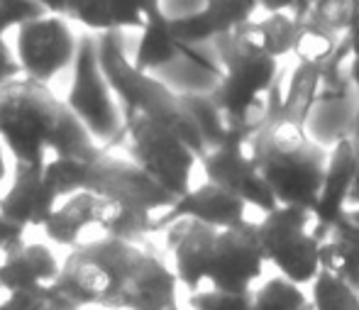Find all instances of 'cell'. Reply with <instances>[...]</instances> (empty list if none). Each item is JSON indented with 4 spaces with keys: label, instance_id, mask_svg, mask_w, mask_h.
<instances>
[{
    "label": "cell",
    "instance_id": "6da1fadb",
    "mask_svg": "<svg viewBox=\"0 0 359 310\" xmlns=\"http://www.w3.org/2000/svg\"><path fill=\"white\" fill-rule=\"evenodd\" d=\"M0 142L15 164L44 169L52 159L95 164L105 149L52 86L18 79L0 88Z\"/></svg>",
    "mask_w": 359,
    "mask_h": 310
},
{
    "label": "cell",
    "instance_id": "7a4b0ae2",
    "mask_svg": "<svg viewBox=\"0 0 359 310\" xmlns=\"http://www.w3.org/2000/svg\"><path fill=\"white\" fill-rule=\"evenodd\" d=\"M262 181L279 205L316 210L327 169V151L301 120L269 118L247 142Z\"/></svg>",
    "mask_w": 359,
    "mask_h": 310
},
{
    "label": "cell",
    "instance_id": "3957f363",
    "mask_svg": "<svg viewBox=\"0 0 359 310\" xmlns=\"http://www.w3.org/2000/svg\"><path fill=\"white\" fill-rule=\"evenodd\" d=\"M213 52L222 76L210 98L230 127L257 132L269 118V95L279 79V59L259 52L237 32L217 37Z\"/></svg>",
    "mask_w": 359,
    "mask_h": 310
},
{
    "label": "cell",
    "instance_id": "277c9868",
    "mask_svg": "<svg viewBox=\"0 0 359 310\" xmlns=\"http://www.w3.org/2000/svg\"><path fill=\"white\" fill-rule=\"evenodd\" d=\"M98 62L108 86L113 88L115 98L123 103V115L137 113L151 118L156 123H164L176 132L191 149L203 159L208 154V147L201 135L198 125L186 110L181 95H176L159 79L135 69L128 62L123 47V32H105L98 37Z\"/></svg>",
    "mask_w": 359,
    "mask_h": 310
},
{
    "label": "cell",
    "instance_id": "5b68a950",
    "mask_svg": "<svg viewBox=\"0 0 359 310\" xmlns=\"http://www.w3.org/2000/svg\"><path fill=\"white\" fill-rule=\"evenodd\" d=\"M125 147L130 161L140 166L174 198H184L194 188L198 154L171 127L137 113L125 115Z\"/></svg>",
    "mask_w": 359,
    "mask_h": 310
},
{
    "label": "cell",
    "instance_id": "8992f818",
    "mask_svg": "<svg viewBox=\"0 0 359 310\" xmlns=\"http://www.w3.org/2000/svg\"><path fill=\"white\" fill-rule=\"evenodd\" d=\"M316 217L303 208L279 205L264 213L259 227V240L266 254V264L279 271V276L293 281L296 286H313L320 269V245L313 232Z\"/></svg>",
    "mask_w": 359,
    "mask_h": 310
},
{
    "label": "cell",
    "instance_id": "52a82bcc",
    "mask_svg": "<svg viewBox=\"0 0 359 310\" xmlns=\"http://www.w3.org/2000/svg\"><path fill=\"white\" fill-rule=\"evenodd\" d=\"M76 76L69 88L67 105L83 120L93 140L100 147L125 140V115L115 105V93L108 86L98 62V37H81V49L76 57Z\"/></svg>",
    "mask_w": 359,
    "mask_h": 310
},
{
    "label": "cell",
    "instance_id": "ba28073f",
    "mask_svg": "<svg viewBox=\"0 0 359 310\" xmlns=\"http://www.w3.org/2000/svg\"><path fill=\"white\" fill-rule=\"evenodd\" d=\"M79 49L81 37L72 29V22L59 15L27 22L15 34V54L22 66V79L44 86L76 64Z\"/></svg>",
    "mask_w": 359,
    "mask_h": 310
},
{
    "label": "cell",
    "instance_id": "9c48e42d",
    "mask_svg": "<svg viewBox=\"0 0 359 310\" xmlns=\"http://www.w3.org/2000/svg\"><path fill=\"white\" fill-rule=\"evenodd\" d=\"M266 269V254L259 240L257 222L217 232L213 267H210L208 291L247 293L252 291Z\"/></svg>",
    "mask_w": 359,
    "mask_h": 310
},
{
    "label": "cell",
    "instance_id": "30bf717a",
    "mask_svg": "<svg viewBox=\"0 0 359 310\" xmlns=\"http://www.w3.org/2000/svg\"><path fill=\"white\" fill-rule=\"evenodd\" d=\"M88 193L98 198L130 203V205L149 210L156 217L166 215L179 201L169 191H164L154 179H149L135 161L110 156L108 151L90 166Z\"/></svg>",
    "mask_w": 359,
    "mask_h": 310
},
{
    "label": "cell",
    "instance_id": "8fae6325",
    "mask_svg": "<svg viewBox=\"0 0 359 310\" xmlns=\"http://www.w3.org/2000/svg\"><path fill=\"white\" fill-rule=\"evenodd\" d=\"M201 169L205 174V181L225 188L227 193L245 201L250 208H257L262 215L279 208L269 186L262 181L259 171H257L255 161H252L247 140H230L225 144L210 149L201 159Z\"/></svg>",
    "mask_w": 359,
    "mask_h": 310
},
{
    "label": "cell",
    "instance_id": "7c38bea8",
    "mask_svg": "<svg viewBox=\"0 0 359 310\" xmlns=\"http://www.w3.org/2000/svg\"><path fill=\"white\" fill-rule=\"evenodd\" d=\"M166 249L174 259V274L181 286L191 293L208 291L210 267H213V254L217 232L196 220H176L166 227Z\"/></svg>",
    "mask_w": 359,
    "mask_h": 310
},
{
    "label": "cell",
    "instance_id": "4fadbf2b",
    "mask_svg": "<svg viewBox=\"0 0 359 310\" xmlns=\"http://www.w3.org/2000/svg\"><path fill=\"white\" fill-rule=\"evenodd\" d=\"M44 169L15 164L13 181L0 193V215L22 230H42L59 208V198L44 184Z\"/></svg>",
    "mask_w": 359,
    "mask_h": 310
},
{
    "label": "cell",
    "instance_id": "5bb4252c",
    "mask_svg": "<svg viewBox=\"0 0 359 310\" xmlns=\"http://www.w3.org/2000/svg\"><path fill=\"white\" fill-rule=\"evenodd\" d=\"M247 208L250 205L245 201L227 193L225 188L203 181V184L191 188L184 198H179L166 215L159 217V230H166L176 220H196L215 227V230H230V227L245 225L250 220Z\"/></svg>",
    "mask_w": 359,
    "mask_h": 310
},
{
    "label": "cell",
    "instance_id": "9a60e30c",
    "mask_svg": "<svg viewBox=\"0 0 359 310\" xmlns=\"http://www.w3.org/2000/svg\"><path fill=\"white\" fill-rule=\"evenodd\" d=\"M62 262L42 242H25L0 259V298L13 293H44L57 286Z\"/></svg>",
    "mask_w": 359,
    "mask_h": 310
},
{
    "label": "cell",
    "instance_id": "2e32d148",
    "mask_svg": "<svg viewBox=\"0 0 359 310\" xmlns=\"http://www.w3.org/2000/svg\"><path fill=\"white\" fill-rule=\"evenodd\" d=\"M355 171H357L355 137H347V140L337 142L327 151L325 181H323L320 198H318V205L313 210V217H316L313 232H316L320 242L325 240L327 230L340 217H345L347 210H350V193H352V184H355Z\"/></svg>",
    "mask_w": 359,
    "mask_h": 310
},
{
    "label": "cell",
    "instance_id": "e0dca14e",
    "mask_svg": "<svg viewBox=\"0 0 359 310\" xmlns=\"http://www.w3.org/2000/svg\"><path fill=\"white\" fill-rule=\"evenodd\" d=\"M179 278L156 254L147 252L142 267L105 310H169L179 306Z\"/></svg>",
    "mask_w": 359,
    "mask_h": 310
},
{
    "label": "cell",
    "instance_id": "ac0fdd59",
    "mask_svg": "<svg viewBox=\"0 0 359 310\" xmlns=\"http://www.w3.org/2000/svg\"><path fill=\"white\" fill-rule=\"evenodd\" d=\"M54 288L64 293L79 310L105 308L113 296V278L98 259L86 254L83 249H74L64 259L62 276Z\"/></svg>",
    "mask_w": 359,
    "mask_h": 310
},
{
    "label": "cell",
    "instance_id": "d6986e66",
    "mask_svg": "<svg viewBox=\"0 0 359 310\" xmlns=\"http://www.w3.org/2000/svg\"><path fill=\"white\" fill-rule=\"evenodd\" d=\"M98 205H100V198L88 191L76 193V196L62 201L57 210H54V215L49 217V222L42 227L47 240L54 242L57 247H69V249H79L88 245L90 230H95L100 235Z\"/></svg>",
    "mask_w": 359,
    "mask_h": 310
},
{
    "label": "cell",
    "instance_id": "ffe728a7",
    "mask_svg": "<svg viewBox=\"0 0 359 310\" xmlns=\"http://www.w3.org/2000/svg\"><path fill=\"white\" fill-rule=\"evenodd\" d=\"M320 269L359 291V225L350 213L327 230L320 245Z\"/></svg>",
    "mask_w": 359,
    "mask_h": 310
},
{
    "label": "cell",
    "instance_id": "44dd1931",
    "mask_svg": "<svg viewBox=\"0 0 359 310\" xmlns=\"http://www.w3.org/2000/svg\"><path fill=\"white\" fill-rule=\"evenodd\" d=\"M186 47L174 37L171 32V20L164 13L151 18L140 32L137 49L133 54V64L142 74H151V71L166 69V66L176 64L184 57Z\"/></svg>",
    "mask_w": 359,
    "mask_h": 310
},
{
    "label": "cell",
    "instance_id": "7402d4cb",
    "mask_svg": "<svg viewBox=\"0 0 359 310\" xmlns=\"http://www.w3.org/2000/svg\"><path fill=\"white\" fill-rule=\"evenodd\" d=\"M98 230L103 237L137 245L149 232H159V217L137 205L123 201L100 198L98 205Z\"/></svg>",
    "mask_w": 359,
    "mask_h": 310
},
{
    "label": "cell",
    "instance_id": "603a6c76",
    "mask_svg": "<svg viewBox=\"0 0 359 310\" xmlns=\"http://www.w3.org/2000/svg\"><path fill=\"white\" fill-rule=\"evenodd\" d=\"M242 39L257 47L259 52L269 54L274 59H281L286 54L296 52L301 22L291 13H271L264 18H255L245 27L235 29Z\"/></svg>",
    "mask_w": 359,
    "mask_h": 310
},
{
    "label": "cell",
    "instance_id": "cb8c5ba5",
    "mask_svg": "<svg viewBox=\"0 0 359 310\" xmlns=\"http://www.w3.org/2000/svg\"><path fill=\"white\" fill-rule=\"evenodd\" d=\"M259 13V0H205L201 18L205 20L213 37H225L245 27Z\"/></svg>",
    "mask_w": 359,
    "mask_h": 310
},
{
    "label": "cell",
    "instance_id": "d4e9b609",
    "mask_svg": "<svg viewBox=\"0 0 359 310\" xmlns=\"http://www.w3.org/2000/svg\"><path fill=\"white\" fill-rule=\"evenodd\" d=\"M90 166L93 164H86V161L79 159H52L47 161V166L42 171L44 184L59 201H67L76 193L88 191Z\"/></svg>",
    "mask_w": 359,
    "mask_h": 310
},
{
    "label": "cell",
    "instance_id": "484cf974",
    "mask_svg": "<svg viewBox=\"0 0 359 310\" xmlns=\"http://www.w3.org/2000/svg\"><path fill=\"white\" fill-rule=\"evenodd\" d=\"M313 310H359V291L327 271H320L311 286Z\"/></svg>",
    "mask_w": 359,
    "mask_h": 310
},
{
    "label": "cell",
    "instance_id": "4316f807",
    "mask_svg": "<svg viewBox=\"0 0 359 310\" xmlns=\"http://www.w3.org/2000/svg\"><path fill=\"white\" fill-rule=\"evenodd\" d=\"M308 303L311 296L284 276L269 278L255 291V310H303Z\"/></svg>",
    "mask_w": 359,
    "mask_h": 310
},
{
    "label": "cell",
    "instance_id": "83f0119b",
    "mask_svg": "<svg viewBox=\"0 0 359 310\" xmlns=\"http://www.w3.org/2000/svg\"><path fill=\"white\" fill-rule=\"evenodd\" d=\"M67 20L69 22L74 20V22L83 25L88 32H98V34L118 32L115 29L110 0H69Z\"/></svg>",
    "mask_w": 359,
    "mask_h": 310
},
{
    "label": "cell",
    "instance_id": "f1b7e54d",
    "mask_svg": "<svg viewBox=\"0 0 359 310\" xmlns=\"http://www.w3.org/2000/svg\"><path fill=\"white\" fill-rule=\"evenodd\" d=\"M47 10L37 3V0H0V37L20 27H25L27 22L47 18Z\"/></svg>",
    "mask_w": 359,
    "mask_h": 310
},
{
    "label": "cell",
    "instance_id": "f546056e",
    "mask_svg": "<svg viewBox=\"0 0 359 310\" xmlns=\"http://www.w3.org/2000/svg\"><path fill=\"white\" fill-rule=\"evenodd\" d=\"M191 310H255V291L247 293H222L201 291L189 296Z\"/></svg>",
    "mask_w": 359,
    "mask_h": 310
},
{
    "label": "cell",
    "instance_id": "4dcf8cb0",
    "mask_svg": "<svg viewBox=\"0 0 359 310\" xmlns=\"http://www.w3.org/2000/svg\"><path fill=\"white\" fill-rule=\"evenodd\" d=\"M18 79H22V66L18 62L15 47H10L8 39L0 37V88Z\"/></svg>",
    "mask_w": 359,
    "mask_h": 310
},
{
    "label": "cell",
    "instance_id": "1f68e13d",
    "mask_svg": "<svg viewBox=\"0 0 359 310\" xmlns=\"http://www.w3.org/2000/svg\"><path fill=\"white\" fill-rule=\"evenodd\" d=\"M25 232L27 230H22V227H18L15 222L5 220V217L0 215V259H3L8 252L22 247L25 242H27L25 240Z\"/></svg>",
    "mask_w": 359,
    "mask_h": 310
},
{
    "label": "cell",
    "instance_id": "d6a6232c",
    "mask_svg": "<svg viewBox=\"0 0 359 310\" xmlns=\"http://www.w3.org/2000/svg\"><path fill=\"white\" fill-rule=\"evenodd\" d=\"M205 8V0H161V10L166 18H186V15H196Z\"/></svg>",
    "mask_w": 359,
    "mask_h": 310
},
{
    "label": "cell",
    "instance_id": "836d02e7",
    "mask_svg": "<svg viewBox=\"0 0 359 310\" xmlns=\"http://www.w3.org/2000/svg\"><path fill=\"white\" fill-rule=\"evenodd\" d=\"M350 42H352V57L347 62V76H350V86L355 90V98L359 103V29L350 32Z\"/></svg>",
    "mask_w": 359,
    "mask_h": 310
},
{
    "label": "cell",
    "instance_id": "e575fe53",
    "mask_svg": "<svg viewBox=\"0 0 359 310\" xmlns=\"http://www.w3.org/2000/svg\"><path fill=\"white\" fill-rule=\"evenodd\" d=\"M298 0H259V10L264 15L271 13H293Z\"/></svg>",
    "mask_w": 359,
    "mask_h": 310
},
{
    "label": "cell",
    "instance_id": "d590c367",
    "mask_svg": "<svg viewBox=\"0 0 359 310\" xmlns=\"http://www.w3.org/2000/svg\"><path fill=\"white\" fill-rule=\"evenodd\" d=\"M49 15H59V18H67L69 10V0H37Z\"/></svg>",
    "mask_w": 359,
    "mask_h": 310
},
{
    "label": "cell",
    "instance_id": "8d00e7d4",
    "mask_svg": "<svg viewBox=\"0 0 359 310\" xmlns=\"http://www.w3.org/2000/svg\"><path fill=\"white\" fill-rule=\"evenodd\" d=\"M137 5L142 8L147 22H149L151 18H156V15L164 13V10H161V0H137Z\"/></svg>",
    "mask_w": 359,
    "mask_h": 310
},
{
    "label": "cell",
    "instance_id": "74e56055",
    "mask_svg": "<svg viewBox=\"0 0 359 310\" xmlns=\"http://www.w3.org/2000/svg\"><path fill=\"white\" fill-rule=\"evenodd\" d=\"M355 147H357V171H355L352 193H350V210L352 208H359V135H355Z\"/></svg>",
    "mask_w": 359,
    "mask_h": 310
},
{
    "label": "cell",
    "instance_id": "f35d334b",
    "mask_svg": "<svg viewBox=\"0 0 359 310\" xmlns=\"http://www.w3.org/2000/svg\"><path fill=\"white\" fill-rule=\"evenodd\" d=\"M8 179V161H5V144L0 142V186Z\"/></svg>",
    "mask_w": 359,
    "mask_h": 310
},
{
    "label": "cell",
    "instance_id": "ab89813d",
    "mask_svg": "<svg viewBox=\"0 0 359 310\" xmlns=\"http://www.w3.org/2000/svg\"><path fill=\"white\" fill-rule=\"evenodd\" d=\"M347 213H350V217L359 225V208H352V210H347Z\"/></svg>",
    "mask_w": 359,
    "mask_h": 310
},
{
    "label": "cell",
    "instance_id": "60d3db41",
    "mask_svg": "<svg viewBox=\"0 0 359 310\" xmlns=\"http://www.w3.org/2000/svg\"><path fill=\"white\" fill-rule=\"evenodd\" d=\"M303 310H313V306H311V303H308V306H306V308H303Z\"/></svg>",
    "mask_w": 359,
    "mask_h": 310
},
{
    "label": "cell",
    "instance_id": "b9f144b4",
    "mask_svg": "<svg viewBox=\"0 0 359 310\" xmlns=\"http://www.w3.org/2000/svg\"><path fill=\"white\" fill-rule=\"evenodd\" d=\"M169 310H181V308H179V306H176V308H169Z\"/></svg>",
    "mask_w": 359,
    "mask_h": 310
},
{
    "label": "cell",
    "instance_id": "7bdbcfd3",
    "mask_svg": "<svg viewBox=\"0 0 359 310\" xmlns=\"http://www.w3.org/2000/svg\"><path fill=\"white\" fill-rule=\"evenodd\" d=\"M357 135H359V132H357Z\"/></svg>",
    "mask_w": 359,
    "mask_h": 310
}]
</instances>
